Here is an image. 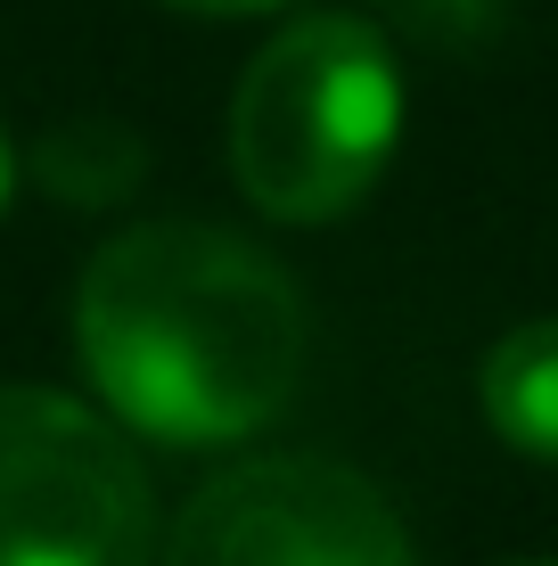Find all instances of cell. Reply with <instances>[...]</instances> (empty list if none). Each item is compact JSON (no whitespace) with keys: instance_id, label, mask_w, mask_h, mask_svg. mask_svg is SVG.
<instances>
[{"instance_id":"7","label":"cell","mask_w":558,"mask_h":566,"mask_svg":"<svg viewBox=\"0 0 558 566\" xmlns=\"http://www.w3.org/2000/svg\"><path fill=\"white\" fill-rule=\"evenodd\" d=\"M394 33H411L419 50H485L493 25L509 17V0H378Z\"/></svg>"},{"instance_id":"1","label":"cell","mask_w":558,"mask_h":566,"mask_svg":"<svg viewBox=\"0 0 558 566\" xmlns=\"http://www.w3.org/2000/svg\"><path fill=\"white\" fill-rule=\"evenodd\" d=\"M74 345L131 436L239 443L296 402L313 321L296 280L214 222H140L91 255Z\"/></svg>"},{"instance_id":"2","label":"cell","mask_w":558,"mask_h":566,"mask_svg":"<svg viewBox=\"0 0 558 566\" xmlns=\"http://www.w3.org/2000/svg\"><path fill=\"white\" fill-rule=\"evenodd\" d=\"M402 132V74L378 25L304 17L255 50L230 99V172L272 222L361 206Z\"/></svg>"},{"instance_id":"3","label":"cell","mask_w":558,"mask_h":566,"mask_svg":"<svg viewBox=\"0 0 558 566\" xmlns=\"http://www.w3.org/2000/svg\"><path fill=\"white\" fill-rule=\"evenodd\" d=\"M157 501L124 436L50 386H0V566H148Z\"/></svg>"},{"instance_id":"6","label":"cell","mask_w":558,"mask_h":566,"mask_svg":"<svg viewBox=\"0 0 558 566\" xmlns=\"http://www.w3.org/2000/svg\"><path fill=\"white\" fill-rule=\"evenodd\" d=\"M148 172V148L140 132H124L115 115H66V124L42 132V148H33V181L50 189V198L66 206H115L131 198Z\"/></svg>"},{"instance_id":"5","label":"cell","mask_w":558,"mask_h":566,"mask_svg":"<svg viewBox=\"0 0 558 566\" xmlns=\"http://www.w3.org/2000/svg\"><path fill=\"white\" fill-rule=\"evenodd\" d=\"M485 419L526 460L558 468V321H526L485 354Z\"/></svg>"},{"instance_id":"8","label":"cell","mask_w":558,"mask_h":566,"mask_svg":"<svg viewBox=\"0 0 558 566\" xmlns=\"http://www.w3.org/2000/svg\"><path fill=\"white\" fill-rule=\"evenodd\" d=\"M181 9H206V17H239V9H272V0H181Z\"/></svg>"},{"instance_id":"9","label":"cell","mask_w":558,"mask_h":566,"mask_svg":"<svg viewBox=\"0 0 558 566\" xmlns=\"http://www.w3.org/2000/svg\"><path fill=\"white\" fill-rule=\"evenodd\" d=\"M9 189H17V156H9V132H0V206H9Z\"/></svg>"},{"instance_id":"4","label":"cell","mask_w":558,"mask_h":566,"mask_svg":"<svg viewBox=\"0 0 558 566\" xmlns=\"http://www.w3.org/2000/svg\"><path fill=\"white\" fill-rule=\"evenodd\" d=\"M165 566H411V534L361 468L263 452L189 493Z\"/></svg>"}]
</instances>
